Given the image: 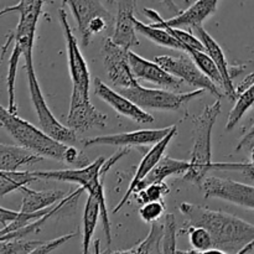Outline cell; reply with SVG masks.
<instances>
[{
    "label": "cell",
    "instance_id": "obj_1",
    "mask_svg": "<svg viewBox=\"0 0 254 254\" xmlns=\"http://www.w3.org/2000/svg\"><path fill=\"white\" fill-rule=\"evenodd\" d=\"M180 211L186 225L205 227L211 233L213 247L225 253H247L254 248V225L225 211L183 202Z\"/></svg>",
    "mask_w": 254,
    "mask_h": 254
},
{
    "label": "cell",
    "instance_id": "obj_2",
    "mask_svg": "<svg viewBox=\"0 0 254 254\" xmlns=\"http://www.w3.org/2000/svg\"><path fill=\"white\" fill-rule=\"evenodd\" d=\"M221 113V98L207 104L192 121V149L190 155V169L183 176L184 181L201 189L207 174L212 170V129Z\"/></svg>",
    "mask_w": 254,
    "mask_h": 254
},
{
    "label": "cell",
    "instance_id": "obj_3",
    "mask_svg": "<svg viewBox=\"0 0 254 254\" xmlns=\"http://www.w3.org/2000/svg\"><path fill=\"white\" fill-rule=\"evenodd\" d=\"M0 123L19 145L29 149L42 158L64 163L68 144L52 138L45 130L36 128L34 124L20 118L17 113H12L5 107H1Z\"/></svg>",
    "mask_w": 254,
    "mask_h": 254
},
{
    "label": "cell",
    "instance_id": "obj_4",
    "mask_svg": "<svg viewBox=\"0 0 254 254\" xmlns=\"http://www.w3.org/2000/svg\"><path fill=\"white\" fill-rule=\"evenodd\" d=\"M106 161L104 158H98L93 163L88 164L83 168L67 169V170H51V171H35L39 179L54 181H64V183H76L88 192L98 198L101 203V218L103 225L104 237L107 241V247L112 245V230L111 221H109L108 210L106 205V196H104V174L102 168Z\"/></svg>",
    "mask_w": 254,
    "mask_h": 254
},
{
    "label": "cell",
    "instance_id": "obj_5",
    "mask_svg": "<svg viewBox=\"0 0 254 254\" xmlns=\"http://www.w3.org/2000/svg\"><path fill=\"white\" fill-rule=\"evenodd\" d=\"M25 60V69H26L27 84H29L30 98H31L32 106H34L35 112H36L37 119H39L40 127L42 130L46 131L49 135L57 140L62 141L68 145H76L79 143L77 138V133L73 129L69 128L68 126H64L60 123L49 108L46 99H45L44 93L40 87V82L37 79L36 73L34 68V61H32V50H29L24 54Z\"/></svg>",
    "mask_w": 254,
    "mask_h": 254
},
{
    "label": "cell",
    "instance_id": "obj_6",
    "mask_svg": "<svg viewBox=\"0 0 254 254\" xmlns=\"http://www.w3.org/2000/svg\"><path fill=\"white\" fill-rule=\"evenodd\" d=\"M121 93L130 98L134 103L143 109H155V111L176 112L185 106L188 102L205 94V89H195L188 93H175L166 91L165 88H145L143 86L118 88Z\"/></svg>",
    "mask_w": 254,
    "mask_h": 254
},
{
    "label": "cell",
    "instance_id": "obj_7",
    "mask_svg": "<svg viewBox=\"0 0 254 254\" xmlns=\"http://www.w3.org/2000/svg\"><path fill=\"white\" fill-rule=\"evenodd\" d=\"M108 116L92 104L89 91L72 87L67 126L76 133H86L93 128H106Z\"/></svg>",
    "mask_w": 254,
    "mask_h": 254
},
{
    "label": "cell",
    "instance_id": "obj_8",
    "mask_svg": "<svg viewBox=\"0 0 254 254\" xmlns=\"http://www.w3.org/2000/svg\"><path fill=\"white\" fill-rule=\"evenodd\" d=\"M47 1H52V0H19L16 5L4 7L0 12L1 15L7 14V12L19 14V22H17L16 30L14 31V46L21 49L24 54L34 49L37 22L42 14L44 4Z\"/></svg>",
    "mask_w": 254,
    "mask_h": 254
},
{
    "label": "cell",
    "instance_id": "obj_9",
    "mask_svg": "<svg viewBox=\"0 0 254 254\" xmlns=\"http://www.w3.org/2000/svg\"><path fill=\"white\" fill-rule=\"evenodd\" d=\"M154 61L158 62L160 66L171 74L178 78L183 79L184 82L190 86L195 87L196 89H205L208 93L213 94L216 98H222L221 91L218 89L217 84L200 69L196 64L192 57H188L185 55L180 56H156Z\"/></svg>",
    "mask_w": 254,
    "mask_h": 254
},
{
    "label": "cell",
    "instance_id": "obj_10",
    "mask_svg": "<svg viewBox=\"0 0 254 254\" xmlns=\"http://www.w3.org/2000/svg\"><path fill=\"white\" fill-rule=\"evenodd\" d=\"M103 64L108 78L117 88H129L139 86L138 78L131 69L129 61V50L121 46L112 37L104 40L103 47Z\"/></svg>",
    "mask_w": 254,
    "mask_h": 254
},
{
    "label": "cell",
    "instance_id": "obj_11",
    "mask_svg": "<svg viewBox=\"0 0 254 254\" xmlns=\"http://www.w3.org/2000/svg\"><path fill=\"white\" fill-rule=\"evenodd\" d=\"M201 190L205 198H220L233 205L254 210V186L231 179L206 176Z\"/></svg>",
    "mask_w": 254,
    "mask_h": 254
},
{
    "label": "cell",
    "instance_id": "obj_12",
    "mask_svg": "<svg viewBox=\"0 0 254 254\" xmlns=\"http://www.w3.org/2000/svg\"><path fill=\"white\" fill-rule=\"evenodd\" d=\"M59 19L60 24L62 25L64 30V40H66V49H67V62H68V71L71 76L72 87L83 89V91H89V69L87 66V62L82 55L81 49H79L77 37L72 32L71 26L67 19V12L64 6L59 9Z\"/></svg>",
    "mask_w": 254,
    "mask_h": 254
},
{
    "label": "cell",
    "instance_id": "obj_13",
    "mask_svg": "<svg viewBox=\"0 0 254 254\" xmlns=\"http://www.w3.org/2000/svg\"><path fill=\"white\" fill-rule=\"evenodd\" d=\"M174 126L163 129H141V130L130 131V133L113 134V135H102L94 138L82 139L81 143L84 146L94 145H111L119 148H133V146L154 145L161 139L165 138L171 131Z\"/></svg>",
    "mask_w": 254,
    "mask_h": 254
},
{
    "label": "cell",
    "instance_id": "obj_14",
    "mask_svg": "<svg viewBox=\"0 0 254 254\" xmlns=\"http://www.w3.org/2000/svg\"><path fill=\"white\" fill-rule=\"evenodd\" d=\"M218 1L220 0H196L188 9L179 12L176 16L171 17L169 20L163 19L158 11L149 9V7H144L143 12L149 19L153 20L154 25H156V26L168 25V26L173 27L188 26L192 29L195 26H201L203 21L217 10Z\"/></svg>",
    "mask_w": 254,
    "mask_h": 254
},
{
    "label": "cell",
    "instance_id": "obj_15",
    "mask_svg": "<svg viewBox=\"0 0 254 254\" xmlns=\"http://www.w3.org/2000/svg\"><path fill=\"white\" fill-rule=\"evenodd\" d=\"M94 93L112 107L114 111L121 116L130 119L138 124H151L154 122V117L150 113L134 103L130 98L124 96L121 92H117L107 86L102 79H94Z\"/></svg>",
    "mask_w": 254,
    "mask_h": 254
},
{
    "label": "cell",
    "instance_id": "obj_16",
    "mask_svg": "<svg viewBox=\"0 0 254 254\" xmlns=\"http://www.w3.org/2000/svg\"><path fill=\"white\" fill-rule=\"evenodd\" d=\"M129 61H130L131 69L138 79H144L159 86L160 88L173 89V91H178L183 86V79L171 74L158 62L145 60L130 50H129Z\"/></svg>",
    "mask_w": 254,
    "mask_h": 254
},
{
    "label": "cell",
    "instance_id": "obj_17",
    "mask_svg": "<svg viewBox=\"0 0 254 254\" xmlns=\"http://www.w3.org/2000/svg\"><path fill=\"white\" fill-rule=\"evenodd\" d=\"M62 5H68L71 7L72 15L76 20L77 29L81 35L82 45L88 46L91 37L88 35L89 24L96 17L102 16L114 22V17L104 7L102 0H62Z\"/></svg>",
    "mask_w": 254,
    "mask_h": 254
},
{
    "label": "cell",
    "instance_id": "obj_18",
    "mask_svg": "<svg viewBox=\"0 0 254 254\" xmlns=\"http://www.w3.org/2000/svg\"><path fill=\"white\" fill-rule=\"evenodd\" d=\"M176 133H178V126H176V124H174V127H173V129H171L170 133H169L165 138L161 139L160 141H158L156 144H154L153 148H151L150 150H149L148 153L144 155V158L141 159L140 164H139L138 169H136L135 175H134V178H133V180H131L130 185H129L128 190L126 191V193H124V196L122 197V200L119 201L118 205L114 207L113 213H117L119 210H122V208L124 207V205H126V203L129 201V197H130L131 195H134V192H135L139 183H140V181L143 180V179L145 178V176L148 175L151 170H153L154 166H155L156 164L161 160V158H163L166 148H168V145L170 144L171 139L176 135Z\"/></svg>",
    "mask_w": 254,
    "mask_h": 254
},
{
    "label": "cell",
    "instance_id": "obj_19",
    "mask_svg": "<svg viewBox=\"0 0 254 254\" xmlns=\"http://www.w3.org/2000/svg\"><path fill=\"white\" fill-rule=\"evenodd\" d=\"M192 31L193 34L201 40V42H202L203 46H205L206 52L212 57L215 64H217L218 69H220L221 74H222V78H223L222 88L225 89V93L227 94L228 98H230L231 101L236 102L238 94H237V89H236L235 84H233L232 82V78L236 74V72L231 71L222 47H221L220 44H218V42L216 41V40L213 39V37L211 36L205 29H203L202 25H201V26L192 27Z\"/></svg>",
    "mask_w": 254,
    "mask_h": 254
},
{
    "label": "cell",
    "instance_id": "obj_20",
    "mask_svg": "<svg viewBox=\"0 0 254 254\" xmlns=\"http://www.w3.org/2000/svg\"><path fill=\"white\" fill-rule=\"evenodd\" d=\"M136 0H118V11L114 20V32L112 39L121 46L130 50V47L139 46L136 37L134 11Z\"/></svg>",
    "mask_w": 254,
    "mask_h": 254
},
{
    "label": "cell",
    "instance_id": "obj_21",
    "mask_svg": "<svg viewBox=\"0 0 254 254\" xmlns=\"http://www.w3.org/2000/svg\"><path fill=\"white\" fill-rule=\"evenodd\" d=\"M22 201L20 211L22 212H36V211L46 210L54 207L56 202H60L62 198L66 197L68 193L62 190H32V189H21Z\"/></svg>",
    "mask_w": 254,
    "mask_h": 254
},
{
    "label": "cell",
    "instance_id": "obj_22",
    "mask_svg": "<svg viewBox=\"0 0 254 254\" xmlns=\"http://www.w3.org/2000/svg\"><path fill=\"white\" fill-rule=\"evenodd\" d=\"M42 156L21 145L0 144V170L16 171L21 166L32 165L42 160Z\"/></svg>",
    "mask_w": 254,
    "mask_h": 254
},
{
    "label": "cell",
    "instance_id": "obj_23",
    "mask_svg": "<svg viewBox=\"0 0 254 254\" xmlns=\"http://www.w3.org/2000/svg\"><path fill=\"white\" fill-rule=\"evenodd\" d=\"M190 169V163L185 160H178V159L169 158V156H163L161 160L154 166L153 170L139 183L136 191L141 190L145 186L155 183H163L165 179L170 178L174 175H185Z\"/></svg>",
    "mask_w": 254,
    "mask_h": 254
},
{
    "label": "cell",
    "instance_id": "obj_24",
    "mask_svg": "<svg viewBox=\"0 0 254 254\" xmlns=\"http://www.w3.org/2000/svg\"><path fill=\"white\" fill-rule=\"evenodd\" d=\"M236 89L238 97L228 114L226 130H232L246 116V113L254 107V73L250 74Z\"/></svg>",
    "mask_w": 254,
    "mask_h": 254
},
{
    "label": "cell",
    "instance_id": "obj_25",
    "mask_svg": "<svg viewBox=\"0 0 254 254\" xmlns=\"http://www.w3.org/2000/svg\"><path fill=\"white\" fill-rule=\"evenodd\" d=\"M135 22V29L139 34L143 35L144 37L149 39L150 41H153L154 44L160 45V46L168 47V49L173 50H180V51L186 52V46L184 44H181L176 37H174L170 32L168 31L164 27L155 26V25H148L141 22L140 20H138L135 17L134 19Z\"/></svg>",
    "mask_w": 254,
    "mask_h": 254
},
{
    "label": "cell",
    "instance_id": "obj_26",
    "mask_svg": "<svg viewBox=\"0 0 254 254\" xmlns=\"http://www.w3.org/2000/svg\"><path fill=\"white\" fill-rule=\"evenodd\" d=\"M99 217H101V203L96 196L88 195L83 211V235H82L83 253H88L89 245L93 238Z\"/></svg>",
    "mask_w": 254,
    "mask_h": 254
},
{
    "label": "cell",
    "instance_id": "obj_27",
    "mask_svg": "<svg viewBox=\"0 0 254 254\" xmlns=\"http://www.w3.org/2000/svg\"><path fill=\"white\" fill-rule=\"evenodd\" d=\"M39 180L35 171H5L0 170V193L5 197L14 191L21 190L29 184Z\"/></svg>",
    "mask_w": 254,
    "mask_h": 254
},
{
    "label": "cell",
    "instance_id": "obj_28",
    "mask_svg": "<svg viewBox=\"0 0 254 254\" xmlns=\"http://www.w3.org/2000/svg\"><path fill=\"white\" fill-rule=\"evenodd\" d=\"M150 225V232L143 241L129 250L116 251L114 253H163L164 223L155 221Z\"/></svg>",
    "mask_w": 254,
    "mask_h": 254
},
{
    "label": "cell",
    "instance_id": "obj_29",
    "mask_svg": "<svg viewBox=\"0 0 254 254\" xmlns=\"http://www.w3.org/2000/svg\"><path fill=\"white\" fill-rule=\"evenodd\" d=\"M179 235H188L190 240V245L195 253L203 254L207 250L213 247V241L211 237V233L205 227H198V226L184 225L183 228L179 230Z\"/></svg>",
    "mask_w": 254,
    "mask_h": 254
},
{
    "label": "cell",
    "instance_id": "obj_30",
    "mask_svg": "<svg viewBox=\"0 0 254 254\" xmlns=\"http://www.w3.org/2000/svg\"><path fill=\"white\" fill-rule=\"evenodd\" d=\"M186 54L191 55L193 61L196 62V64L200 67V69L203 72V73L207 74V76L210 77L216 84H220L221 87H223L222 74H221L217 64H215L212 57H211L207 52L201 51V50H197V49H192V47H189Z\"/></svg>",
    "mask_w": 254,
    "mask_h": 254
},
{
    "label": "cell",
    "instance_id": "obj_31",
    "mask_svg": "<svg viewBox=\"0 0 254 254\" xmlns=\"http://www.w3.org/2000/svg\"><path fill=\"white\" fill-rule=\"evenodd\" d=\"M24 56V52L17 46L12 47L11 55L9 59V68H7V93H9V111L12 113H17L16 101H15V81H16L17 66H19L20 57Z\"/></svg>",
    "mask_w": 254,
    "mask_h": 254
},
{
    "label": "cell",
    "instance_id": "obj_32",
    "mask_svg": "<svg viewBox=\"0 0 254 254\" xmlns=\"http://www.w3.org/2000/svg\"><path fill=\"white\" fill-rule=\"evenodd\" d=\"M168 193H170V188L163 181V183H155L145 186L141 190L134 192V196L140 205H145L155 201H163L164 196Z\"/></svg>",
    "mask_w": 254,
    "mask_h": 254
},
{
    "label": "cell",
    "instance_id": "obj_33",
    "mask_svg": "<svg viewBox=\"0 0 254 254\" xmlns=\"http://www.w3.org/2000/svg\"><path fill=\"white\" fill-rule=\"evenodd\" d=\"M179 235L178 223L174 213H166L164 220V240H163V253H176V237Z\"/></svg>",
    "mask_w": 254,
    "mask_h": 254
},
{
    "label": "cell",
    "instance_id": "obj_34",
    "mask_svg": "<svg viewBox=\"0 0 254 254\" xmlns=\"http://www.w3.org/2000/svg\"><path fill=\"white\" fill-rule=\"evenodd\" d=\"M165 212L164 201H155V202L145 203L139 210V216L145 223H153L159 221V218Z\"/></svg>",
    "mask_w": 254,
    "mask_h": 254
},
{
    "label": "cell",
    "instance_id": "obj_35",
    "mask_svg": "<svg viewBox=\"0 0 254 254\" xmlns=\"http://www.w3.org/2000/svg\"><path fill=\"white\" fill-rule=\"evenodd\" d=\"M212 170L240 171L248 180L254 181V165L252 163H217L212 164Z\"/></svg>",
    "mask_w": 254,
    "mask_h": 254
},
{
    "label": "cell",
    "instance_id": "obj_36",
    "mask_svg": "<svg viewBox=\"0 0 254 254\" xmlns=\"http://www.w3.org/2000/svg\"><path fill=\"white\" fill-rule=\"evenodd\" d=\"M17 216H19V212H16V211L1 207V210H0V225H1V228H5L10 223L14 222L17 218Z\"/></svg>",
    "mask_w": 254,
    "mask_h": 254
},
{
    "label": "cell",
    "instance_id": "obj_37",
    "mask_svg": "<svg viewBox=\"0 0 254 254\" xmlns=\"http://www.w3.org/2000/svg\"><path fill=\"white\" fill-rule=\"evenodd\" d=\"M253 140H254V123H253V126L250 128V130H248L247 133H246L245 135L242 136V139H241L240 143H238V145H237V148H236V150H241V149H242L243 146L251 145Z\"/></svg>",
    "mask_w": 254,
    "mask_h": 254
},
{
    "label": "cell",
    "instance_id": "obj_38",
    "mask_svg": "<svg viewBox=\"0 0 254 254\" xmlns=\"http://www.w3.org/2000/svg\"><path fill=\"white\" fill-rule=\"evenodd\" d=\"M161 2H163V5L169 10V11L174 12V14H176V15H178L179 12H181L180 7L175 4V1H174V0H161Z\"/></svg>",
    "mask_w": 254,
    "mask_h": 254
},
{
    "label": "cell",
    "instance_id": "obj_39",
    "mask_svg": "<svg viewBox=\"0 0 254 254\" xmlns=\"http://www.w3.org/2000/svg\"><path fill=\"white\" fill-rule=\"evenodd\" d=\"M251 158H252V164L254 165V143L251 145Z\"/></svg>",
    "mask_w": 254,
    "mask_h": 254
},
{
    "label": "cell",
    "instance_id": "obj_40",
    "mask_svg": "<svg viewBox=\"0 0 254 254\" xmlns=\"http://www.w3.org/2000/svg\"><path fill=\"white\" fill-rule=\"evenodd\" d=\"M102 1H104V2H107V4H114V2L117 1V0H102Z\"/></svg>",
    "mask_w": 254,
    "mask_h": 254
},
{
    "label": "cell",
    "instance_id": "obj_41",
    "mask_svg": "<svg viewBox=\"0 0 254 254\" xmlns=\"http://www.w3.org/2000/svg\"><path fill=\"white\" fill-rule=\"evenodd\" d=\"M184 1H185V2H190L191 0H184Z\"/></svg>",
    "mask_w": 254,
    "mask_h": 254
},
{
    "label": "cell",
    "instance_id": "obj_42",
    "mask_svg": "<svg viewBox=\"0 0 254 254\" xmlns=\"http://www.w3.org/2000/svg\"><path fill=\"white\" fill-rule=\"evenodd\" d=\"M253 143H254V140H253V141H252V144H253ZM252 144H251V145H252Z\"/></svg>",
    "mask_w": 254,
    "mask_h": 254
}]
</instances>
